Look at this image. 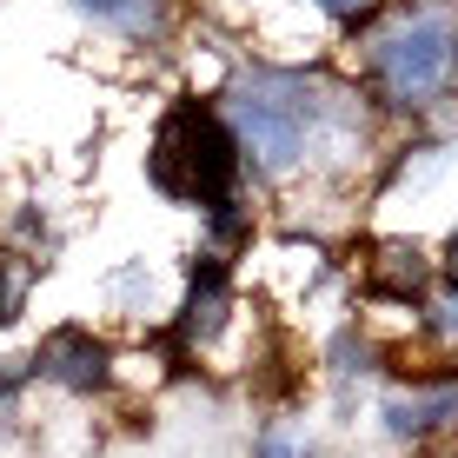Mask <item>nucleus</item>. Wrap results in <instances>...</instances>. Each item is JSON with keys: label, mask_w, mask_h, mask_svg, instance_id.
<instances>
[{"label": "nucleus", "mask_w": 458, "mask_h": 458, "mask_svg": "<svg viewBox=\"0 0 458 458\" xmlns=\"http://www.w3.org/2000/svg\"><path fill=\"white\" fill-rule=\"evenodd\" d=\"M213 100L240 140L246 180L273 186V193L279 186H345L372 160L378 114L352 73L252 60L226 73Z\"/></svg>", "instance_id": "f257e3e1"}, {"label": "nucleus", "mask_w": 458, "mask_h": 458, "mask_svg": "<svg viewBox=\"0 0 458 458\" xmlns=\"http://www.w3.org/2000/svg\"><path fill=\"white\" fill-rule=\"evenodd\" d=\"M67 7L93 34H114L126 47H160L180 21V0H67Z\"/></svg>", "instance_id": "6e6552de"}, {"label": "nucleus", "mask_w": 458, "mask_h": 458, "mask_svg": "<svg viewBox=\"0 0 458 458\" xmlns=\"http://www.w3.org/2000/svg\"><path fill=\"white\" fill-rule=\"evenodd\" d=\"M240 326H246V299H240V279H233V259L199 252L166 312V345L180 359H213Z\"/></svg>", "instance_id": "20e7f679"}, {"label": "nucleus", "mask_w": 458, "mask_h": 458, "mask_svg": "<svg viewBox=\"0 0 458 458\" xmlns=\"http://www.w3.org/2000/svg\"><path fill=\"white\" fill-rule=\"evenodd\" d=\"M359 286H366V299H378V306L419 312L438 286V252L419 246L412 233H378V240H366V252H359Z\"/></svg>", "instance_id": "0eeeda50"}, {"label": "nucleus", "mask_w": 458, "mask_h": 458, "mask_svg": "<svg viewBox=\"0 0 458 458\" xmlns=\"http://www.w3.org/2000/svg\"><path fill=\"white\" fill-rule=\"evenodd\" d=\"M147 180H153V193H166L173 207H193V213L226 207V199L246 193L240 140H233L213 93L166 100V114L153 120V140H147Z\"/></svg>", "instance_id": "7ed1b4c3"}, {"label": "nucleus", "mask_w": 458, "mask_h": 458, "mask_svg": "<svg viewBox=\"0 0 458 458\" xmlns=\"http://www.w3.org/2000/svg\"><path fill=\"white\" fill-rule=\"evenodd\" d=\"M34 299V259L21 246H0V326H13Z\"/></svg>", "instance_id": "1a4fd4ad"}, {"label": "nucleus", "mask_w": 458, "mask_h": 458, "mask_svg": "<svg viewBox=\"0 0 458 458\" xmlns=\"http://www.w3.org/2000/svg\"><path fill=\"white\" fill-rule=\"evenodd\" d=\"M352 81L378 120H432L458 100V0H386L359 34Z\"/></svg>", "instance_id": "f03ea898"}, {"label": "nucleus", "mask_w": 458, "mask_h": 458, "mask_svg": "<svg viewBox=\"0 0 458 458\" xmlns=\"http://www.w3.org/2000/svg\"><path fill=\"white\" fill-rule=\"evenodd\" d=\"M312 13H319L326 27H339V34H366V27L386 13V0H306Z\"/></svg>", "instance_id": "9b49d317"}, {"label": "nucleus", "mask_w": 458, "mask_h": 458, "mask_svg": "<svg viewBox=\"0 0 458 458\" xmlns=\"http://www.w3.org/2000/svg\"><path fill=\"white\" fill-rule=\"evenodd\" d=\"M27 366H34V386H54V392H67V399H100V392L120 386V352L81 319L54 326V333L34 345Z\"/></svg>", "instance_id": "423d86ee"}, {"label": "nucleus", "mask_w": 458, "mask_h": 458, "mask_svg": "<svg viewBox=\"0 0 458 458\" xmlns=\"http://www.w3.org/2000/svg\"><path fill=\"white\" fill-rule=\"evenodd\" d=\"M378 432L399 452H425L445 432H458V366H425L399 372L378 399Z\"/></svg>", "instance_id": "39448f33"}, {"label": "nucleus", "mask_w": 458, "mask_h": 458, "mask_svg": "<svg viewBox=\"0 0 458 458\" xmlns=\"http://www.w3.org/2000/svg\"><path fill=\"white\" fill-rule=\"evenodd\" d=\"M246 458H319V445H312L306 425L273 419V425H259V432H252V452H246Z\"/></svg>", "instance_id": "9d476101"}, {"label": "nucleus", "mask_w": 458, "mask_h": 458, "mask_svg": "<svg viewBox=\"0 0 458 458\" xmlns=\"http://www.w3.org/2000/svg\"><path fill=\"white\" fill-rule=\"evenodd\" d=\"M438 286H452V293H458V226H452L445 252H438Z\"/></svg>", "instance_id": "f8f14e48"}]
</instances>
